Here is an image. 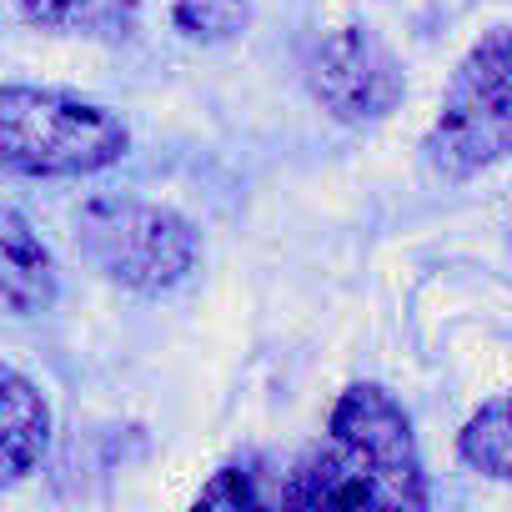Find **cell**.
I'll return each instance as SVG.
<instances>
[{
    "instance_id": "cell-1",
    "label": "cell",
    "mask_w": 512,
    "mask_h": 512,
    "mask_svg": "<svg viewBox=\"0 0 512 512\" xmlns=\"http://www.w3.org/2000/svg\"><path fill=\"white\" fill-rule=\"evenodd\" d=\"M292 507H427V482L407 412L372 382H357L332 407V437L307 452L277 492Z\"/></svg>"
},
{
    "instance_id": "cell-2",
    "label": "cell",
    "mask_w": 512,
    "mask_h": 512,
    "mask_svg": "<svg viewBox=\"0 0 512 512\" xmlns=\"http://www.w3.org/2000/svg\"><path fill=\"white\" fill-rule=\"evenodd\" d=\"M131 131L116 111L36 86L0 91V156L21 176H91L121 161Z\"/></svg>"
},
{
    "instance_id": "cell-3",
    "label": "cell",
    "mask_w": 512,
    "mask_h": 512,
    "mask_svg": "<svg viewBox=\"0 0 512 512\" xmlns=\"http://www.w3.org/2000/svg\"><path fill=\"white\" fill-rule=\"evenodd\" d=\"M422 156L442 181H462L512 156V31H487L462 56Z\"/></svg>"
},
{
    "instance_id": "cell-4",
    "label": "cell",
    "mask_w": 512,
    "mask_h": 512,
    "mask_svg": "<svg viewBox=\"0 0 512 512\" xmlns=\"http://www.w3.org/2000/svg\"><path fill=\"white\" fill-rule=\"evenodd\" d=\"M81 256L111 282L131 292H166L196 267V231L186 216L131 201V196H96L76 216Z\"/></svg>"
},
{
    "instance_id": "cell-5",
    "label": "cell",
    "mask_w": 512,
    "mask_h": 512,
    "mask_svg": "<svg viewBox=\"0 0 512 512\" xmlns=\"http://www.w3.org/2000/svg\"><path fill=\"white\" fill-rule=\"evenodd\" d=\"M312 96L347 126L377 121L402 101V61L367 26L332 31L312 56Z\"/></svg>"
},
{
    "instance_id": "cell-6",
    "label": "cell",
    "mask_w": 512,
    "mask_h": 512,
    "mask_svg": "<svg viewBox=\"0 0 512 512\" xmlns=\"http://www.w3.org/2000/svg\"><path fill=\"white\" fill-rule=\"evenodd\" d=\"M0 297L11 317H36L56 302V267L16 206L0 211Z\"/></svg>"
},
{
    "instance_id": "cell-7",
    "label": "cell",
    "mask_w": 512,
    "mask_h": 512,
    "mask_svg": "<svg viewBox=\"0 0 512 512\" xmlns=\"http://www.w3.org/2000/svg\"><path fill=\"white\" fill-rule=\"evenodd\" d=\"M0 427V482H21L51 442V407L16 367L0 372Z\"/></svg>"
},
{
    "instance_id": "cell-8",
    "label": "cell",
    "mask_w": 512,
    "mask_h": 512,
    "mask_svg": "<svg viewBox=\"0 0 512 512\" xmlns=\"http://www.w3.org/2000/svg\"><path fill=\"white\" fill-rule=\"evenodd\" d=\"M457 452H462V462L472 472L512 482V392L482 402L467 417V427L457 432Z\"/></svg>"
},
{
    "instance_id": "cell-9",
    "label": "cell",
    "mask_w": 512,
    "mask_h": 512,
    "mask_svg": "<svg viewBox=\"0 0 512 512\" xmlns=\"http://www.w3.org/2000/svg\"><path fill=\"white\" fill-rule=\"evenodd\" d=\"M21 16L46 31L126 36L136 26V0H21Z\"/></svg>"
},
{
    "instance_id": "cell-10",
    "label": "cell",
    "mask_w": 512,
    "mask_h": 512,
    "mask_svg": "<svg viewBox=\"0 0 512 512\" xmlns=\"http://www.w3.org/2000/svg\"><path fill=\"white\" fill-rule=\"evenodd\" d=\"M171 21L191 41H231L251 21V0H176Z\"/></svg>"
},
{
    "instance_id": "cell-11",
    "label": "cell",
    "mask_w": 512,
    "mask_h": 512,
    "mask_svg": "<svg viewBox=\"0 0 512 512\" xmlns=\"http://www.w3.org/2000/svg\"><path fill=\"white\" fill-rule=\"evenodd\" d=\"M201 502H206V507H256V502H267V492L256 487V472H246V467H221V472L201 487Z\"/></svg>"
}]
</instances>
